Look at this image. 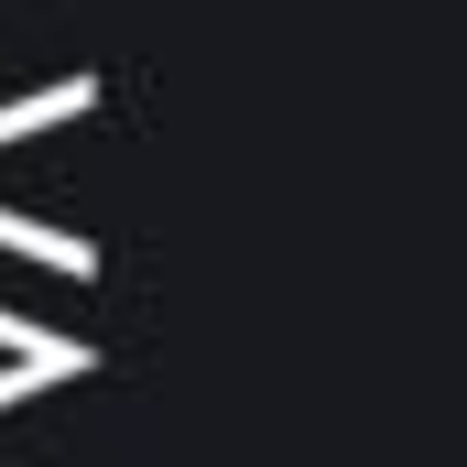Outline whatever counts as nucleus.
<instances>
[]
</instances>
